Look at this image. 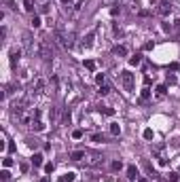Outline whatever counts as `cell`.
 I'll return each mask as SVG.
<instances>
[{"label":"cell","instance_id":"6da1fadb","mask_svg":"<svg viewBox=\"0 0 180 182\" xmlns=\"http://www.w3.org/2000/svg\"><path fill=\"white\" fill-rule=\"evenodd\" d=\"M55 38L59 40V44H61L64 49H70L72 44H74V40H72L74 36H72V34H64V32H59V30L55 32Z\"/></svg>","mask_w":180,"mask_h":182},{"label":"cell","instance_id":"7a4b0ae2","mask_svg":"<svg viewBox=\"0 0 180 182\" xmlns=\"http://www.w3.org/2000/svg\"><path fill=\"white\" fill-rule=\"evenodd\" d=\"M36 53H38V55L42 57V59H49L51 57V47H49V42L47 40H38V47H36Z\"/></svg>","mask_w":180,"mask_h":182},{"label":"cell","instance_id":"3957f363","mask_svg":"<svg viewBox=\"0 0 180 182\" xmlns=\"http://www.w3.org/2000/svg\"><path fill=\"white\" fill-rule=\"evenodd\" d=\"M121 83H123L125 91H133V74H131L129 70L121 72Z\"/></svg>","mask_w":180,"mask_h":182},{"label":"cell","instance_id":"277c9868","mask_svg":"<svg viewBox=\"0 0 180 182\" xmlns=\"http://www.w3.org/2000/svg\"><path fill=\"white\" fill-rule=\"evenodd\" d=\"M157 11H159V15L167 17L169 13H172V4H169L167 0H163V2H159V8H157Z\"/></svg>","mask_w":180,"mask_h":182},{"label":"cell","instance_id":"5b68a950","mask_svg":"<svg viewBox=\"0 0 180 182\" xmlns=\"http://www.w3.org/2000/svg\"><path fill=\"white\" fill-rule=\"evenodd\" d=\"M93 34H95V32H89V34L85 36V38H83V42H80V44H83L85 49H89V47L93 44Z\"/></svg>","mask_w":180,"mask_h":182},{"label":"cell","instance_id":"8992f818","mask_svg":"<svg viewBox=\"0 0 180 182\" xmlns=\"http://www.w3.org/2000/svg\"><path fill=\"white\" fill-rule=\"evenodd\" d=\"M165 91H167L165 85H159V87L155 89V97H157V99H163V97H165Z\"/></svg>","mask_w":180,"mask_h":182},{"label":"cell","instance_id":"52a82bcc","mask_svg":"<svg viewBox=\"0 0 180 182\" xmlns=\"http://www.w3.org/2000/svg\"><path fill=\"white\" fill-rule=\"evenodd\" d=\"M70 159L72 161H80V159H85V150H74L70 154Z\"/></svg>","mask_w":180,"mask_h":182},{"label":"cell","instance_id":"ba28073f","mask_svg":"<svg viewBox=\"0 0 180 182\" xmlns=\"http://www.w3.org/2000/svg\"><path fill=\"white\" fill-rule=\"evenodd\" d=\"M127 178H129V180H136V178H138V169L133 167V165L127 167Z\"/></svg>","mask_w":180,"mask_h":182},{"label":"cell","instance_id":"9c48e42d","mask_svg":"<svg viewBox=\"0 0 180 182\" xmlns=\"http://www.w3.org/2000/svg\"><path fill=\"white\" fill-rule=\"evenodd\" d=\"M32 165H34V167L42 165V154H38V152H36V154H32Z\"/></svg>","mask_w":180,"mask_h":182},{"label":"cell","instance_id":"30bf717a","mask_svg":"<svg viewBox=\"0 0 180 182\" xmlns=\"http://www.w3.org/2000/svg\"><path fill=\"white\" fill-rule=\"evenodd\" d=\"M19 55H21V51H19V49H17V51H11V66H15V63H17Z\"/></svg>","mask_w":180,"mask_h":182},{"label":"cell","instance_id":"8fae6325","mask_svg":"<svg viewBox=\"0 0 180 182\" xmlns=\"http://www.w3.org/2000/svg\"><path fill=\"white\" fill-rule=\"evenodd\" d=\"M140 61H142V55H131L129 57V66H138Z\"/></svg>","mask_w":180,"mask_h":182},{"label":"cell","instance_id":"7c38bea8","mask_svg":"<svg viewBox=\"0 0 180 182\" xmlns=\"http://www.w3.org/2000/svg\"><path fill=\"white\" fill-rule=\"evenodd\" d=\"M23 8H25V11H34V0H23Z\"/></svg>","mask_w":180,"mask_h":182},{"label":"cell","instance_id":"4fadbf2b","mask_svg":"<svg viewBox=\"0 0 180 182\" xmlns=\"http://www.w3.org/2000/svg\"><path fill=\"white\" fill-rule=\"evenodd\" d=\"M148 97H150V89H148V87H144V89H142V95H140V99H142V102H146Z\"/></svg>","mask_w":180,"mask_h":182},{"label":"cell","instance_id":"5bb4252c","mask_svg":"<svg viewBox=\"0 0 180 182\" xmlns=\"http://www.w3.org/2000/svg\"><path fill=\"white\" fill-rule=\"evenodd\" d=\"M108 93H110V85H100V95H108Z\"/></svg>","mask_w":180,"mask_h":182},{"label":"cell","instance_id":"9a60e30c","mask_svg":"<svg viewBox=\"0 0 180 182\" xmlns=\"http://www.w3.org/2000/svg\"><path fill=\"white\" fill-rule=\"evenodd\" d=\"M114 53L121 55V57H125V55H127V49H125V47H114Z\"/></svg>","mask_w":180,"mask_h":182},{"label":"cell","instance_id":"2e32d148","mask_svg":"<svg viewBox=\"0 0 180 182\" xmlns=\"http://www.w3.org/2000/svg\"><path fill=\"white\" fill-rule=\"evenodd\" d=\"M32 129H34V131H42V129H44V125H42L40 121H34V123H32Z\"/></svg>","mask_w":180,"mask_h":182},{"label":"cell","instance_id":"e0dca14e","mask_svg":"<svg viewBox=\"0 0 180 182\" xmlns=\"http://www.w3.org/2000/svg\"><path fill=\"white\" fill-rule=\"evenodd\" d=\"M100 112H104V114H108V116L114 114V110H112V108H108V106H100Z\"/></svg>","mask_w":180,"mask_h":182},{"label":"cell","instance_id":"ac0fdd59","mask_svg":"<svg viewBox=\"0 0 180 182\" xmlns=\"http://www.w3.org/2000/svg\"><path fill=\"white\" fill-rule=\"evenodd\" d=\"M110 133H112V135H119V133H121V127L116 125V123H112V125H110Z\"/></svg>","mask_w":180,"mask_h":182},{"label":"cell","instance_id":"d6986e66","mask_svg":"<svg viewBox=\"0 0 180 182\" xmlns=\"http://www.w3.org/2000/svg\"><path fill=\"white\" fill-rule=\"evenodd\" d=\"M74 178H76V174H74V171H68V174H64V180H66V182H72Z\"/></svg>","mask_w":180,"mask_h":182},{"label":"cell","instance_id":"ffe728a7","mask_svg":"<svg viewBox=\"0 0 180 182\" xmlns=\"http://www.w3.org/2000/svg\"><path fill=\"white\" fill-rule=\"evenodd\" d=\"M91 140H93V142H104L106 138H104L102 133H93V135H91Z\"/></svg>","mask_w":180,"mask_h":182},{"label":"cell","instance_id":"44dd1931","mask_svg":"<svg viewBox=\"0 0 180 182\" xmlns=\"http://www.w3.org/2000/svg\"><path fill=\"white\" fill-rule=\"evenodd\" d=\"M53 169H55L53 163H47V165H44V171H47V174H53Z\"/></svg>","mask_w":180,"mask_h":182},{"label":"cell","instance_id":"7402d4cb","mask_svg":"<svg viewBox=\"0 0 180 182\" xmlns=\"http://www.w3.org/2000/svg\"><path fill=\"white\" fill-rule=\"evenodd\" d=\"M85 68H87V70H95V63H93L91 59H87V61H85Z\"/></svg>","mask_w":180,"mask_h":182},{"label":"cell","instance_id":"603a6c76","mask_svg":"<svg viewBox=\"0 0 180 182\" xmlns=\"http://www.w3.org/2000/svg\"><path fill=\"white\" fill-rule=\"evenodd\" d=\"M32 25H34V28H38V25H40V17H38V15L32 17Z\"/></svg>","mask_w":180,"mask_h":182},{"label":"cell","instance_id":"cb8c5ba5","mask_svg":"<svg viewBox=\"0 0 180 182\" xmlns=\"http://www.w3.org/2000/svg\"><path fill=\"white\" fill-rule=\"evenodd\" d=\"M95 80H97L100 85H104V83H106V76H104V74H97V76H95Z\"/></svg>","mask_w":180,"mask_h":182},{"label":"cell","instance_id":"d4e9b609","mask_svg":"<svg viewBox=\"0 0 180 182\" xmlns=\"http://www.w3.org/2000/svg\"><path fill=\"white\" fill-rule=\"evenodd\" d=\"M40 13H49V4H47V2L40 4Z\"/></svg>","mask_w":180,"mask_h":182},{"label":"cell","instance_id":"484cf974","mask_svg":"<svg viewBox=\"0 0 180 182\" xmlns=\"http://www.w3.org/2000/svg\"><path fill=\"white\" fill-rule=\"evenodd\" d=\"M144 138H146V140H152V129H146V131H144Z\"/></svg>","mask_w":180,"mask_h":182},{"label":"cell","instance_id":"4316f807","mask_svg":"<svg viewBox=\"0 0 180 182\" xmlns=\"http://www.w3.org/2000/svg\"><path fill=\"white\" fill-rule=\"evenodd\" d=\"M42 87H44V80H38L36 83V91H42Z\"/></svg>","mask_w":180,"mask_h":182},{"label":"cell","instance_id":"83f0119b","mask_svg":"<svg viewBox=\"0 0 180 182\" xmlns=\"http://www.w3.org/2000/svg\"><path fill=\"white\" fill-rule=\"evenodd\" d=\"M169 180H172V182H178V174H176V171H172V174H169Z\"/></svg>","mask_w":180,"mask_h":182},{"label":"cell","instance_id":"f1b7e54d","mask_svg":"<svg viewBox=\"0 0 180 182\" xmlns=\"http://www.w3.org/2000/svg\"><path fill=\"white\" fill-rule=\"evenodd\" d=\"M0 176H2V182H8V171H6V169H4Z\"/></svg>","mask_w":180,"mask_h":182},{"label":"cell","instance_id":"f546056e","mask_svg":"<svg viewBox=\"0 0 180 182\" xmlns=\"http://www.w3.org/2000/svg\"><path fill=\"white\" fill-rule=\"evenodd\" d=\"M64 123H70V110L64 112Z\"/></svg>","mask_w":180,"mask_h":182},{"label":"cell","instance_id":"4dcf8cb0","mask_svg":"<svg viewBox=\"0 0 180 182\" xmlns=\"http://www.w3.org/2000/svg\"><path fill=\"white\" fill-rule=\"evenodd\" d=\"M80 135H83V131H80V129H76L74 133H72V138H76V140H78V138H80Z\"/></svg>","mask_w":180,"mask_h":182},{"label":"cell","instance_id":"1f68e13d","mask_svg":"<svg viewBox=\"0 0 180 182\" xmlns=\"http://www.w3.org/2000/svg\"><path fill=\"white\" fill-rule=\"evenodd\" d=\"M11 165H13V161L8 159V157H6V159H4V167H11Z\"/></svg>","mask_w":180,"mask_h":182},{"label":"cell","instance_id":"d6a6232c","mask_svg":"<svg viewBox=\"0 0 180 182\" xmlns=\"http://www.w3.org/2000/svg\"><path fill=\"white\" fill-rule=\"evenodd\" d=\"M112 169H121V161H114L112 163Z\"/></svg>","mask_w":180,"mask_h":182},{"label":"cell","instance_id":"836d02e7","mask_svg":"<svg viewBox=\"0 0 180 182\" xmlns=\"http://www.w3.org/2000/svg\"><path fill=\"white\" fill-rule=\"evenodd\" d=\"M4 2L8 4V8H15V4H13V0H4Z\"/></svg>","mask_w":180,"mask_h":182},{"label":"cell","instance_id":"e575fe53","mask_svg":"<svg viewBox=\"0 0 180 182\" xmlns=\"http://www.w3.org/2000/svg\"><path fill=\"white\" fill-rule=\"evenodd\" d=\"M174 28H176V30H180V19H176V21H174Z\"/></svg>","mask_w":180,"mask_h":182},{"label":"cell","instance_id":"d590c367","mask_svg":"<svg viewBox=\"0 0 180 182\" xmlns=\"http://www.w3.org/2000/svg\"><path fill=\"white\" fill-rule=\"evenodd\" d=\"M61 2H64V4H70V2H72V0H61Z\"/></svg>","mask_w":180,"mask_h":182},{"label":"cell","instance_id":"8d00e7d4","mask_svg":"<svg viewBox=\"0 0 180 182\" xmlns=\"http://www.w3.org/2000/svg\"><path fill=\"white\" fill-rule=\"evenodd\" d=\"M138 182H148V180H146V178H140V180H138Z\"/></svg>","mask_w":180,"mask_h":182},{"label":"cell","instance_id":"74e56055","mask_svg":"<svg viewBox=\"0 0 180 182\" xmlns=\"http://www.w3.org/2000/svg\"><path fill=\"white\" fill-rule=\"evenodd\" d=\"M38 182H47V178H42V180H38Z\"/></svg>","mask_w":180,"mask_h":182}]
</instances>
